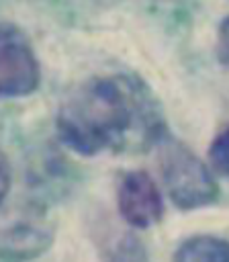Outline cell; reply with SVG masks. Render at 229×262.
I'll use <instances>...</instances> for the list:
<instances>
[{"instance_id":"7","label":"cell","mask_w":229,"mask_h":262,"mask_svg":"<svg viewBox=\"0 0 229 262\" xmlns=\"http://www.w3.org/2000/svg\"><path fill=\"white\" fill-rule=\"evenodd\" d=\"M209 158L213 168L229 178V125L213 139L209 147Z\"/></svg>"},{"instance_id":"2","label":"cell","mask_w":229,"mask_h":262,"mask_svg":"<svg viewBox=\"0 0 229 262\" xmlns=\"http://www.w3.org/2000/svg\"><path fill=\"white\" fill-rule=\"evenodd\" d=\"M159 172L170 201L184 211L209 207L219 199V186L207 164L184 143L164 137L159 143Z\"/></svg>"},{"instance_id":"4","label":"cell","mask_w":229,"mask_h":262,"mask_svg":"<svg viewBox=\"0 0 229 262\" xmlns=\"http://www.w3.org/2000/svg\"><path fill=\"white\" fill-rule=\"evenodd\" d=\"M117 203L121 217L137 229L155 225L164 215L162 192L153 178L143 170H131L121 176Z\"/></svg>"},{"instance_id":"1","label":"cell","mask_w":229,"mask_h":262,"mask_svg":"<svg viewBox=\"0 0 229 262\" xmlns=\"http://www.w3.org/2000/svg\"><path fill=\"white\" fill-rule=\"evenodd\" d=\"M55 129L59 141L80 156L157 145L168 133L147 86L131 76H94L63 98Z\"/></svg>"},{"instance_id":"5","label":"cell","mask_w":229,"mask_h":262,"mask_svg":"<svg viewBox=\"0 0 229 262\" xmlns=\"http://www.w3.org/2000/svg\"><path fill=\"white\" fill-rule=\"evenodd\" d=\"M51 242V231L39 223L12 225L0 233V254L14 260L39 256Z\"/></svg>"},{"instance_id":"8","label":"cell","mask_w":229,"mask_h":262,"mask_svg":"<svg viewBox=\"0 0 229 262\" xmlns=\"http://www.w3.org/2000/svg\"><path fill=\"white\" fill-rule=\"evenodd\" d=\"M217 57L221 63L229 66V16H225L217 31Z\"/></svg>"},{"instance_id":"6","label":"cell","mask_w":229,"mask_h":262,"mask_svg":"<svg viewBox=\"0 0 229 262\" xmlns=\"http://www.w3.org/2000/svg\"><path fill=\"white\" fill-rule=\"evenodd\" d=\"M172 262H229V242L217 235H192L178 246Z\"/></svg>"},{"instance_id":"3","label":"cell","mask_w":229,"mask_h":262,"mask_svg":"<svg viewBox=\"0 0 229 262\" xmlns=\"http://www.w3.org/2000/svg\"><path fill=\"white\" fill-rule=\"evenodd\" d=\"M39 61L29 39L10 25H0V100L37 90Z\"/></svg>"},{"instance_id":"9","label":"cell","mask_w":229,"mask_h":262,"mask_svg":"<svg viewBox=\"0 0 229 262\" xmlns=\"http://www.w3.org/2000/svg\"><path fill=\"white\" fill-rule=\"evenodd\" d=\"M10 184H12V168H10V162H8L6 154L0 149V203L6 199V194L10 190Z\"/></svg>"}]
</instances>
